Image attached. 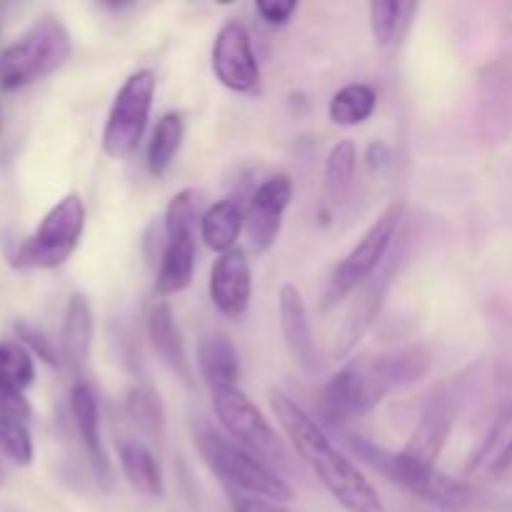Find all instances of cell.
I'll list each match as a JSON object with an SVG mask.
<instances>
[{"label": "cell", "instance_id": "obj_5", "mask_svg": "<svg viewBox=\"0 0 512 512\" xmlns=\"http://www.w3.org/2000/svg\"><path fill=\"white\" fill-rule=\"evenodd\" d=\"M195 443H198L200 458L213 470V475H218L228 485V490L253 495V498L275 500V503L293 500V488L273 468H268L263 460H258L233 440L223 438L215 430L203 428Z\"/></svg>", "mask_w": 512, "mask_h": 512}, {"label": "cell", "instance_id": "obj_20", "mask_svg": "<svg viewBox=\"0 0 512 512\" xmlns=\"http://www.w3.org/2000/svg\"><path fill=\"white\" fill-rule=\"evenodd\" d=\"M118 463L125 480L145 498H160L163 495V470L158 458L148 445L140 440L125 438L118 443Z\"/></svg>", "mask_w": 512, "mask_h": 512}, {"label": "cell", "instance_id": "obj_15", "mask_svg": "<svg viewBox=\"0 0 512 512\" xmlns=\"http://www.w3.org/2000/svg\"><path fill=\"white\" fill-rule=\"evenodd\" d=\"M70 413H73L75 428H78L85 453H88L90 463H93L95 475H98V480L108 483L110 460L103 450V440H100V408L90 385H73V390H70Z\"/></svg>", "mask_w": 512, "mask_h": 512}, {"label": "cell", "instance_id": "obj_26", "mask_svg": "<svg viewBox=\"0 0 512 512\" xmlns=\"http://www.w3.org/2000/svg\"><path fill=\"white\" fill-rule=\"evenodd\" d=\"M355 165H358V148L353 140H338L325 158V190L333 200H343L353 188Z\"/></svg>", "mask_w": 512, "mask_h": 512}, {"label": "cell", "instance_id": "obj_11", "mask_svg": "<svg viewBox=\"0 0 512 512\" xmlns=\"http://www.w3.org/2000/svg\"><path fill=\"white\" fill-rule=\"evenodd\" d=\"M290 198H293V180L288 175H273L250 195L245 228H248L255 253H268L275 245Z\"/></svg>", "mask_w": 512, "mask_h": 512}, {"label": "cell", "instance_id": "obj_4", "mask_svg": "<svg viewBox=\"0 0 512 512\" xmlns=\"http://www.w3.org/2000/svg\"><path fill=\"white\" fill-rule=\"evenodd\" d=\"M70 33L58 18H38L15 43L0 50V90H18L63 68L70 58Z\"/></svg>", "mask_w": 512, "mask_h": 512}, {"label": "cell", "instance_id": "obj_9", "mask_svg": "<svg viewBox=\"0 0 512 512\" xmlns=\"http://www.w3.org/2000/svg\"><path fill=\"white\" fill-rule=\"evenodd\" d=\"M213 408L220 425L238 440L240 448L253 453L258 460L285 465V445L265 415L240 388L213 390Z\"/></svg>", "mask_w": 512, "mask_h": 512}, {"label": "cell", "instance_id": "obj_22", "mask_svg": "<svg viewBox=\"0 0 512 512\" xmlns=\"http://www.w3.org/2000/svg\"><path fill=\"white\" fill-rule=\"evenodd\" d=\"M415 13H418V3H400V0L370 3V30H373L375 43L383 48L398 45L408 33Z\"/></svg>", "mask_w": 512, "mask_h": 512}, {"label": "cell", "instance_id": "obj_17", "mask_svg": "<svg viewBox=\"0 0 512 512\" xmlns=\"http://www.w3.org/2000/svg\"><path fill=\"white\" fill-rule=\"evenodd\" d=\"M148 335L150 343H153V350L160 355V360H163L185 385L193 383V368H190V360L183 348V338H180V330L178 325H175V315L168 303L153 305V310H150L148 315Z\"/></svg>", "mask_w": 512, "mask_h": 512}, {"label": "cell", "instance_id": "obj_19", "mask_svg": "<svg viewBox=\"0 0 512 512\" xmlns=\"http://www.w3.org/2000/svg\"><path fill=\"white\" fill-rule=\"evenodd\" d=\"M245 228V210L238 200L225 198L200 215V240L215 253H230Z\"/></svg>", "mask_w": 512, "mask_h": 512}, {"label": "cell", "instance_id": "obj_27", "mask_svg": "<svg viewBox=\"0 0 512 512\" xmlns=\"http://www.w3.org/2000/svg\"><path fill=\"white\" fill-rule=\"evenodd\" d=\"M0 380L18 393H25L35 383L33 353L20 340L0 343Z\"/></svg>", "mask_w": 512, "mask_h": 512}, {"label": "cell", "instance_id": "obj_31", "mask_svg": "<svg viewBox=\"0 0 512 512\" xmlns=\"http://www.w3.org/2000/svg\"><path fill=\"white\" fill-rule=\"evenodd\" d=\"M230 495V508L233 512H298L285 508L283 503H275V500L265 498H253V495L235 493V490H228Z\"/></svg>", "mask_w": 512, "mask_h": 512}, {"label": "cell", "instance_id": "obj_35", "mask_svg": "<svg viewBox=\"0 0 512 512\" xmlns=\"http://www.w3.org/2000/svg\"><path fill=\"white\" fill-rule=\"evenodd\" d=\"M0 128H3V108H0Z\"/></svg>", "mask_w": 512, "mask_h": 512}, {"label": "cell", "instance_id": "obj_6", "mask_svg": "<svg viewBox=\"0 0 512 512\" xmlns=\"http://www.w3.org/2000/svg\"><path fill=\"white\" fill-rule=\"evenodd\" d=\"M85 230V203L78 193H68L45 213L35 233L15 250L18 268H60L80 245Z\"/></svg>", "mask_w": 512, "mask_h": 512}, {"label": "cell", "instance_id": "obj_14", "mask_svg": "<svg viewBox=\"0 0 512 512\" xmlns=\"http://www.w3.org/2000/svg\"><path fill=\"white\" fill-rule=\"evenodd\" d=\"M280 305V330H283L285 348L290 358L305 370L315 373L318 370V353H315L313 333H310L308 310H305L303 293L293 283H285L278 295Z\"/></svg>", "mask_w": 512, "mask_h": 512}, {"label": "cell", "instance_id": "obj_2", "mask_svg": "<svg viewBox=\"0 0 512 512\" xmlns=\"http://www.w3.org/2000/svg\"><path fill=\"white\" fill-rule=\"evenodd\" d=\"M270 408L280 428L293 443L295 453L318 475L320 485L348 512H385L378 490L358 470V465L340 453L325 430L283 390H270Z\"/></svg>", "mask_w": 512, "mask_h": 512}, {"label": "cell", "instance_id": "obj_8", "mask_svg": "<svg viewBox=\"0 0 512 512\" xmlns=\"http://www.w3.org/2000/svg\"><path fill=\"white\" fill-rule=\"evenodd\" d=\"M403 213V203H393L370 225L368 233L358 240V245L345 255L343 263L330 275L328 288H325L323 295V308H333L345 295H350L355 288H360V285L373 278V273L380 268L385 253H388L390 243L395 240L400 223H403Z\"/></svg>", "mask_w": 512, "mask_h": 512}, {"label": "cell", "instance_id": "obj_21", "mask_svg": "<svg viewBox=\"0 0 512 512\" xmlns=\"http://www.w3.org/2000/svg\"><path fill=\"white\" fill-rule=\"evenodd\" d=\"M195 253H198V240H195V235L168 238L163 258H160L158 280H155V290H158L163 298L183 293V290L193 283Z\"/></svg>", "mask_w": 512, "mask_h": 512}, {"label": "cell", "instance_id": "obj_7", "mask_svg": "<svg viewBox=\"0 0 512 512\" xmlns=\"http://www.w3.org/2000/svg\"><path fill=\"white\" fill-rule=\"evenodd\" d=\"M155 88L158 80L153 70H135L120 85L103 128V150L108 158L120 160L135 153L148 128Z\"/></svg>", "mask_w": 512, "mask_h": 512}, {"label": "cell", "instance_id": "obj_34", "mask_svg": "<svg viewBox=\"0 0 512 512\" xmlns=\"http://www.w3.org/2000/svg\"><path fill=\"white\" fill-rule=\"evenodd\" d=\"M490 475H493L498 483L512 485V438L505 443V448L495 455L493 463H490Z\"/></svg>", "mask_w": 512, "mask_h": 512}, {"label": "cell", "instance_id": "obj_18", "mask_svg": "<svg viewBox=\"0 0 512 512\" xmlns=\"http://www.w3.org/2000/svg\"><path fill=\"white\" fill-rule=\"evenodd\" d=\"M198 368L210 390L238 388L240 355L230 338L223 333H210L198 345Z\"/></svg>", "mask_w": 512, "mask_h": 512}, {"label": "cell", "instance_id": "obj_23", "mask_svg": "<svg viewBox=\"0 0 512 512\" xmlns=\"http://www.w3.org/2000/svg\"><path fill=\"white\" fill-rule=\"evenodd\" d=\"M375 108H378L375 88L365 83H350L330 98L328 115L340 128H355V125H363L375 113Z\"/></svg>", "mask_w": 512, "mask_h": 512}, {"label": "cell", "instance_id": "obj_32", "mask_svg": "<svg viewBox=\"0 0 512 512\" xmlns=\"http://www.w3.org/2000/svg\"><path fill=\"white\" fill-rule=\"evenodd\" d=\"M0 415H5V418H18V420L30 418L28 400L23 398V393H18L15 388L5 385L3 380H0Z\"/></svg>", "mask_w": 512, "mask_h": 512}, {"label": "cell", "instance_id": "obj_33", "mask_svg": "<svg viewBox=\"0 0 512 512\" xmlns=\"http://www.w3.org/2000/svg\"><path fill=\"white\" fill-rule=\"evenodd\" d=\"M255 10H258L260 18L268 25H285L293 13L298 10V3H280V0H260L255 3Z\"/></svg>", "mask_w": 512, "mask_h": 512}, {"label": "cell", "instance_id": "obj_10", "mask_svg": "<svg viewBox=\"0 0 512 512\" xmlns=\"http://www.w3.org/2000/svg\"><path fill=\"white\" fill-rule=\"evenodd\" d=\"M210 60H213V73L218 83L233 93H250L258 85L260 65L248 28L240 20L230 18L218 30Z\"/></svg>", "mask_w": 512, "mask_h": 512}, {"label": "cell", "instance_id": "obj_16", "mask_svg": "<svg viewBox=\"0 0 512 512\" xmlns=\"http://www.w3.org/2000/svg\"><path fill=\"white\" fill-rule=\"evenodd\" d=\"M93 308L90 300L83 293H73L65 308L63 333H60V350H63V360L73 370H83L90 358V348H93Z\"/></svg>", "mask_w": 512, "mask_h": 512}, {"label": "cell", "instance_id": "obj_25", "mask_svg": "<svg viewBox=\"0 0 512 512\" xmlns=\"http://www.w3.org/2000/svg\"><path fill=\"white\" fill-rule=\"evenodd\" d=\"M183 143V118L178 113H165L153 130V138L148 143V170L160 178L168 173Z\"/></svg>", "mask_w": 512, "mask_h": 512}, {"label": "cell", "instance_id": "obj_1", "mask_svg": "<svg viewBox=\"0 0 512 512\" xmlns=\"http://www.w3.org/2000/svg\"><path fill=\"white\" fill-rule=\"evenodd\" d=\"M430 353L423 345L368 353L348 360L323 388L320 410L330 423H348L378 408L390 393L418 383L428 375Z\"/></svg>", "mask_w": 512, "mask_h": 512}, {"label": "cell", "instance_id": "obj_24", "mask_svg": "<svg viewBox=\"0 0 512 512\" xmlns=\"http://www.w3.org/2000/svg\"><path fill=\"white\" fill-rule=\"evenodd\" d=\"M125 413L135 428L153 440L165 438V408L158 390L150 385H135L125 398Z\"/></svg>", "mask_w": 512, "mask_h": 512}, {"label": "cell", "instance_id": "obj_28", "mask_svg": "<svg viewBox=\"0 0 512 512\" xmlns=\"http://www.w3.org/2000/svg\"><path fill=\"white\" fill-rule=\"evenodd\" d=\"M198 225L200 218L195 190H180L165 210V233H168V238H185V235H195Z\"/></svg>", "mask_w": 512, "mask_h": 512}, {"label": "cell", "instance_id": "obj_29", "mask_svg": "<svg viewBox=\"0 0 512 512\" xmlns=\"http://www.w3.org/2000/svg\"><path fill=\"white\" fill-rule=\"evenodd\" d=\"M0 453L15 465L33 463V440L23 420L0 415Z\"/></svg>", "mask_w": 512, "mask_h": 512}, {"label": "cell", "instance_id": "obj_30", "mask_svg": "<svg viewBox=\"0 0 512 512\" xmlns=\"http://www.w3.org/2000/svg\"><path fill=\"white\" fill-rule=\"evenodd\" d=\"M15 330H18V335H20V340H23L25 348H28L30 353L38 355V358L43 360V363L53 365V368L60 363V360H58V350L53 348V343H50V340L45 338V335L40 333V330H35L33 325H25V323L15 325Z\"/></svg>", "mask_w": 512, "mask_h": 512}, {"label": "cell", "instance_id": "obj_12", "mask_svg": "<svg viewBox=\"0 0 512 512\" xmlns=\"http://www.w3.org/2000/svg\"><path fill=\"white\" fill-rule=\"evenodd\" d=\"M253 298V270L243 248L223 253L210 270V300L215 310L230 320L248 313Z\"/></svg>", "mask_w": 512, "mask_h": 512}, {"label": "cell", "instance_id": "obj_3", "mask_svg": "<svg viewBox=\"0 0 512 512\" xmlns=\"http://www.w3.org/2000/svg\"><path fill=\"white\" fill-rule=\"evenodd\" d=\"M348 448L353 450V455L360 463H365L375 473L383 475L388 483L398 485V488H403L413 498L435 505V508L458 510L465 508L470 498H473V490L463 480L453 478V475L443 473L438 468H420V465L405 460L400 453L380 448V445L358 438V435H350Z\"/></svg>", "mask_w": 512, "mask_h": 512}, {"label": "cell", "instance_id": "obj_13", "mask_svg": "<svg viewBox=\"0 0 512 512\" xmlns=\"http://www.w3.org/2000/svg\"><path fill=\"white\" fill-rule=\"evenodd\" d=\"M455 423V405L445 393L430 398L410 435L408 445L400 450L405 460L420 465V468H438V458L453 433Z\"/></svg>", "mask_w": 512, "mask_h": 512}]
</instances>
